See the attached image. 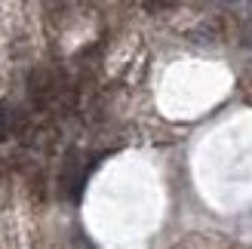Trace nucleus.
Instances as JSON below:
<instances>
[{"label":"nucleus","instance_id":"nucleus-1","mask_svg":"<svg viewBox=\"0 0 252 249\" xmlns=\"http://www.w3.org/2000/svg\"><path fill=\"white\" fill-rule=\"evenodd\" d=\"M28 95L37 111H46L49 105L59 98V83L53 80V74L49 71H31L28 77Z\"/></svg>","mask_w":252,"mask_h":249},{"label":"nucleus","instance_id":"nucleus-2","mask_svg":"<svg viewBox=\"0 0 252 249\" xmlns=\"http://www.w3.org/2000/svg\"><path fill=\"white\" fill-rule=\"evenodd\" d=\"M83 179H86V169H83V160L77 154H68L65 157V166H62V191L68 197H77L83 188Z\"/></svg>","mask_w":252,"mask_h":249},{"label":"nucleus","instance_id":"nucleus-3","mask_svg":"<svg viewBox=\"0 0 252 249\" xmlns=\"http://www.w3.org/2000/svg\"><path fill=\"white\" fill-rule=\"evenodd\" d=\"M22 129V111L12 102H0V142L12 139Z\"/></svg>","mask_w":252,"mask_h":249},{"label":"nucleus","instance_id":"nucleus-4","mask_svg":"<svg viewBox=\"0 0 252 249\" xmlns=\"http://www.w3.org/2000/svg\"><path fill=\"white\" fill-rule=\"evenodd\" d=\"M142 3H145L148 12H166V9H172L179 3V0H142Z\"/></svg>","mask_w":252,"mask_h":249},{"label":"nucleus","instance_id":"nucleus-5","mask_svg":"<svg viewBox=\"0 0 252 249\" xmlns=\"http://www.w3.org/2000/svg\"><path fill=\"white\" fill-rule=\"evenodd\" d=\"M246 43L252 46V22H249V28H246Z\"/></svg>","mask_w":252,"mask_h":249},{"label":"nucleus","instance_id":"nucleus-6","mask_svg":"<svg viewBox=\"0 0 252 249\" xmlns=\"http://www.w3.org/2000/svg\"><path fill=\"white\" fill-rule=\"evenodd\" d=\"M228 3H246V0H228Z\"/></svg>","mask_w":252,"mask_h":249}]
</instances>
